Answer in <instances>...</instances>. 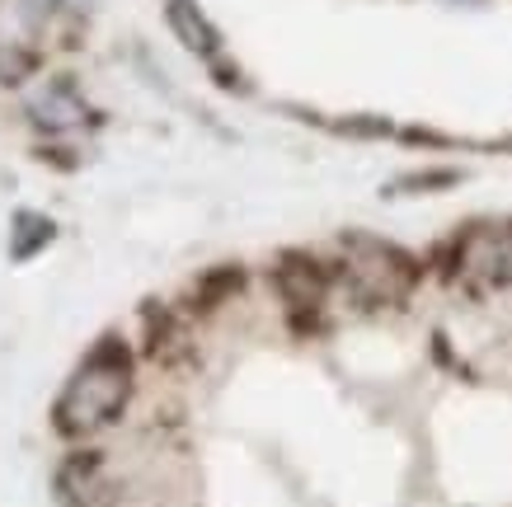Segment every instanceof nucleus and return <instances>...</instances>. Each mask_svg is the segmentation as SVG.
<instances>
[{
    "label": "nucleus",
    "mask_w": 512,
    "mask_h": 507,
    "mask_svg": "<svg viewBox=\"0 0 512 507\" xmlns=\"http://www.w3.org/2000/svg\"><path fill=\"white\" fill-rule=\"evenodd\" d=\"M127 395H132V367H127V353L118 343H99L85 367L66 381L62 400H57V432L62 437H90V432L109 428L113 418L123 414Z\"/></svg>",
    "instance_id": "nucleus-1"
},
{
    "label": "nucleus",
    "mask_w": 512,
    "mask_h": 507,
    "mask_svg": "<svg viewBox=\"0 0 512 507\" xmlns=\"http://www.w3.org/2000/svg\"><path fill=\"white\" fill-rule=\"evenodd\" d=\"M362 249L348 254V268H343V282H348V292L362 296L367 306H390V301H400L414 282H419V268L409 254H400L395 245L386 240H357Z\"/></svg>",
    "instance_id": "nucleus-2"
},
{
    "label": "nucleus",
    "mask_w": 512,
    "mask_h": 507,
    "mask_svg": "<svg viewBox=\"0 0 512 507\" xmlns=\"http://www.w3.org/2000/svg\"><path fill=\"white\" fill-rule=\"evenodd\" d=\"M456 277L470 287H512V226H475L461 235Z\"/></svg>",
    "instance_id": "nucleus-3"
},
{
    "label": "nucleus",
    "mask_w": 512,
    "mask_h": 507,
    "mask_svg": "<svg viewBox=\"0 0 512 507\" xmlns=\"http://www.w3.org/2000/svg\"><path fill=\"white\" fill-rule=\"evenodd\" d=\"M278 287H282L287 310L301 320V315H315V310H320V301H325V292H329V277L320 273V263L292 254V259H282V268H278Z\"/></svg>",
    "instance_id": "nucleus-4"
},
{
    "label": "nucleus",
    "mask_w": 512,
    "mask_h": 507,
    "mask_svg": "<svg viewBox=\"0 0 512 507\" xmlns=\"http://www.w3.org/2000/svg\"><path fill=\"white\" fill-rule=\"evenodd\" d=\"M170 24H174V33L193 47V52H202V57H212V52H217V33H212V24L198 15V5H188V0H170Z\"/></svg>",
    "instance_id": "nucleus-5"
}]
</instances>
